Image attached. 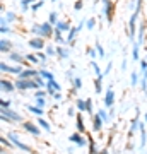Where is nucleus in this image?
<instances>
[{
	"label": "nucleus",
	"mask_w": 147,
	"mask_h": 154,
	"mask_svg": "<svg viewBox=\"0 0 147 154\" xmlns=\"http://www.w3.org/2000/svg\"><path fill=\"white\" fill-rule=\"evenodd\" d=\"M33 33L38 34V38H44V36H51L53 28L51 22H43V24H34L33 26Z\"/></svg>",
	"instance_id": "nucleus-1"
},
{
	"label": "nucleus",
	"mask_w": 147,
	"mask_h": 154,
	"mask_svg": "<svg viewBox=\"0 0 147 154\" xmlns=\"http://www.w3.org/2000/svg\"><path fill=\"white\" fill-rule=\"evenodd\" d=\"M16 88L19 89V91H26V89L39 88V86L34 82V81H29V79H19V81L16 82Z\"/></svg>",
	"instance_id": "nucleus-2"
},
{
	"label": "nucleus",
	"mask_w": 147,
	"mask_h": 154,
	"mask_svg": "<svg viewBox=\"0 0 147 154\" xmlns=\"http://www.w3.org/2000/svg\"><path fill=\"white\" fill-rule=\"evenodd\" d=\"M0 69H2L4 72H12V74H21V72H22L21 67H11V65H7L5 62H2V63H0Z\"/></svg>",
	"instance_id": "nucleus-3"
},
{
	"label": "nucleus",
	"mask_w": 147,
	"mask_h": 154,
	"mask_svg": "<svg viewBox=\"0 0 147 154\" xmlns=\"http://www.w3.org/2000/svg\"><path fill=\"white\" fill-rule=\"evenodd\" d=\"M9 139H11V140H12L14 144H16V146H17L19 149H22V151H26V152H31V149L27 147V146H24V144H22L21 140H19V139L16 137V134H11V135H9Z\"/></svg>",
	"instance_id": "nucleus-4"
},
{
	"label": "nucleus",
	"mask_w": 147,
	"mask_h": 154,
	"mask_svg": "<svg viewBox=\"0 0 147 154\" xmlns=\"http://www.w3.org/2000/svg\"><path fill=\"white\" fill-rule=\"evenodd\" d=\"M39 72H36L34 69H29V70H22L19 74V79H31V77H38Z\"/></svg>",
	"instance_id": "nucleus-5"
},
{
	"label": "nucleus",
	"mask_w": 147,
	"mask_h": 154,
	"mask_svg": "<svg viewBox=\"0 0 147 154\" xmlns=\"http://www.w3.org/2000/svg\"><path fill=\"white\" fill-rule=\"evenodd\" d=\"M29 45H31V48H34V50H43L44 48L43 38H33L31 41H29Z\"/></svg>",
	"instance_id": "nucleus-6"
},
{
	"label": "nucleus",
	"mask_w": 147,
	"mask_h": 154,
	"mask_svg": "<svg viewBox=\"0 0 147 154\" xmlns=\"http://www.w3.org/2000/svg\"><path fill=\"white\" fill-rule=\"evenodd\" d=\"M113 99H115V93L113 89H108L106 91V96H104V106H113Z\"/></svg>",
	"instance_id": "nucleus-7"
},
{
	"label": "nucleus",
	"mask_w": 147,
	"mask_h": 154,
	"mask_svg": "<svg viewBox=\"0 0 147 154\" xmlns=\"http://www.w3.org/2000/svg\"><path fill=\"white\" fill-rule=\"evenodd\" d=\"M24 128H26L27 132H31V134H34V135H39V128L36 125H34V123H31V122H26V123H24Z\"/></svg>",
	"instance_id": "nucleus-8"
},
{
	"label": "nucleus",
	"mask_w": 147,
	"mask_h": 154,
	"mask_svg": "<svg viewBox=\"0 0 147 154\" xmlns=\"http://www.w3.org/2000/svg\"><path fill=\"white\" fill-rule=\"evenodd\" d=\"M0 86H2V91H7V93H12L14 88H16L14 84L9 82V81H5V79H2V81H0Z\"/></svg>",
	"instance_id": "nucleus-9"
},
{
	"label": "nucleus",
	"mask_w": 147,
	"mask_h": 154,
	"mask_svg": "<svg viewBox=\"0 0 147 154\" xmlns=\"http://www.w3.org/2000/svg\"><path fill=\"white\" fill-rule=\"evenodd\" d=\"M0 51H2V53H7V51H11V41H7L5 38L0 39Z\"/></svg>",
	"instance_id": "nucleus-10"
},
{
	"label": "nucleus",
	"mask_w": 147,
	"mask_h": 154,
	"mask_svg": "<svg viewBox=\"0 0 147 154\" xmlns=\"http://www.w3.org/2000/svg\"><path fill=\"white\" fill-rule=\"evenodd\" d=\"M103 2H104V7H106V9H104V12H106L108 19L111 21V14H113V4H111L109 0H103Z\"/></svg>",
	"instance_id": "nucleus-11"
},
{
	"label": "nucleus",
	"mask_w": 147,
	"mask_h": 154,
	"mask_svg": "<svg viewBox=\"0 0 147 154\" xmlns=\"http://www.w3.org/2000/svg\"><path fill=\"white\" fill-rule=\"evenodd\" d=\"M137 12H133V16H132V19H130V38H133L135 36V19H137Z\"/></svg>",
	"instance_id": "nucleus-12"
},
{
	"label": "nucleus",
	"mask_w": 147,
	"mask_h": 154,
	"mask_svg": "<svg viewBox=\"0 0 147 154\" xmlns=\"http://www.w3.org/2000/svg\"><path fill=\"white\" fill-rule=\"evenodd\" d=\"M70 140H72V142H77L79 146H84V144H86V140H84V139H82L79 134H74V135H70Z\"/></svg>",
	"instance_id": "nucleus-13"
},
{
	"label": "nucleus",
	"mask_w": 147,
	"mask_h": 154,
	"mask_svg": "<svg viewBox=\"0 0 147 154\" xmlns=\"http://www.w3.org/2000/svg\"><path fill=\"white\" fill-rule=\"evenodd\" d=\"M57 29L58 31H70V24H67V22H63V21H60L58 24H57Z\"/></svg>",
	"instance_id": "nucleus-14"
},
{
	"label": "nucleus",
	"mask_w": 147,
	"mask_h": 154,
	"mask_svg": "<svg viewBox=\"0 0 147 154\" xmlns=\"http://www.w3.org/2000/svg\"><path fill=\"white\" fill-rule=\"evenodd\" d=\"M39 75H43L46 81H55L53 74H51V72H48V70H41V72H39Z\"/></svg>",
	"instance_id": "nucleus-15"
},
{
	"label": "nucleus",
	"mask_w": 147,
	"mask_h": 154,
	"mask_svg": "<svg viewBox=\"0 0 147 154\" xmlns=\"http://www.w3.org/2000/svg\"><path fill=\"white\" fill-rule=\"evenodd\" d=\"M38 123H39L41 127H43L46 132H50V128H51V127H50V123H48L46 120H44V118H38Z\"/></svg>",
	"instance_id": "nucleus-16"
},
{
	"label": "nucleus",
	"mask_w": 147,
	"mask_h": 154,
	"mask_svg": "<svg viewBox=\"0 0 147 154\" xmlns=\"http://www.w3.org/2000/svg\"><path fill=\"white\" fill-rule=\"evenodd\" d=\"M27 110L29 111H33V113H36V115H41V113H43V110H41V108H39V106H27Z\"/></svg>",
	"instance_id": "nucleus-17"
},
{
	"label": "nucleus",
	"mask_w": 147,
	"mask_h": 154,
	"mask_svg": "<svg viewBox=\"0 0 147 154\" xmlns=\"http://www.w3.org/2000/svg\"><path fill=\"white\" fill-rule=\"evenodd\" d=\"M101 79H103V75L96 77V93H103V91H101Z\"/></svg>",
	"instance_id": "nucleus-18"
},
{
	"label": "nucleus",
	"mask_w": 147,
	"mask_h": 154,
	"mask_svg": "<svg viewBox=\"0 0 147 154\" xmlns=\"http://www.w3.org/2000/svg\"><path fill=\"white\" fill-rule=\"evenodd\" d=\"M101 118H99V115L98 116H94V130H99V128H101Z\"/></svg>",
	"instance_id": "nucleus-19"
},
{
	"label": "nucleus",
	"mask_w": 147,
	"mask_h": 154,
	"mask_svg": "<svg viewBox=\"0 0 147 154\" xmlns=\"http://www.w3.org/2000/svg\"><path fill=\"white\" fill-rule=\"evenodd\" d=\"M57 53H58L62 58H67V57H69V51H67L65 48H57Z\"/></svg>",
	"instance_id": "nucleus-20"
},
{
	"label": "nucleus",
	"mask_w": 147,
	"mask_h": 154,
	"mask_svg": "<svg viewBox=\"0 0 147 154\" xmlns=\"http://www.w3.org/2000/svg\"><path fill=\"white\" fill-rule=\"evenodd\" d=\"M77 31H79V28H72L70 29V34H69V41H74V38H75V34H77Z\"/></svg>",
	"instance_id": "nucleus-21"
},
{
	"label": "nucleus",
	"mask_w": 147,
	"mask_h": 154,
	"mask_svg": "<svg viewBox=\"0 0 147 154\" xmlns=\"http://www.w3.org/2000/svg\"><path fill=\"white\" fill-rule=\"evenodd\" d=\"M11 60H14V62H19L21 63V60H22V55H19V53H11Z\"/></svg>",
	"instance_id": "nucleus-22"
},
{
	"label": "nucleus",
	"mask_w": 147,
	"mask_h": 154,
	"mask_svg": "<svg viewBox=\"0 0 147 154\" xmlns=\"http://www.w3.org/2000/svg\"><path fill=\"white\" fill-rule=\"evenodd\" d=\"M77 108H79V110H86V101L77 99Z\"/></svg>",
	"instance_id": "nucleus-23"
},
{
	"label": "nucleus",
	"mask_w": 147,
	"mask_h": 154,
	"mask_svg": "<svg viewBox=\"0 0 147 154\" xmlns=\"http://www.w3.org/2000/svg\"><path fill=\"white\" fill-rule=\"evenodd\" d=\"M140 130H142V147H145V128H144V125H140Z\"/></svg>",
	"instance_id": "nucleus-24"
},
{
	"label": "nucleus",
	"mask_w": 147,
	"mask_h": 154,
	"mask_svg": "<svg viewBox=\"0 0 147 154\" xmlns=\"http://www.w3.org/2000/svg\"><path fill=\"white\" fill-rule=\"evenodd\" d=\"M132 53H133V60H139V45L133 46V51Z\"/></svg>",
	"instance_id": "nucleus-25"
},
{
	"label": "nucleus",
	"mask_w": 147,
	"mask_h": 154,
	"mask_svg": "<svg viewBox=\"0 0 147 154\" xmlns=\"http://www.w3.org/2000/svg\"><path fill=\"white\" fill-rule=\"evenodd\" d=\"M38 58H39V57L33 55V53H29V55H27V60H29V62H34V63H38Z\"/></svg>",
	"instance_id": "nucleus-26"
},
{
	"label": "nucleus",
	"mask_w": 147,
	"mask_h": 154,
	"mask_svg": "<svg viewBox=\"0 0 147 154\" xmlns=\"http://www.w3.org/2000/svg\"><path fill=\"white\" fill-rule=\"evenodd\" d=\"M77 127H79V132H84V125H82V118L77 116Z\"/></svg>",
	"instance_id": "nucleus-27"
},
{
	"label": "nucleus",
	"mask_w": 147,
	"mask_h": 154,
	"mask_svg": "<svg viewBox=\"0 0 147 154\" xmlns=\"http://www.w3.org/2000/svg\"><path fill=\"white\" fill-rule=\"evenodd\" d=\"M98 115H99V118H101V120H108V115H106V111H104V110H99V113H98Z\"/></svg>",
	"instance_id": "nucleus-28"
},
{
	"label": "nucleus",
	"mask_w": 147,
	"mask_h": 154,
	"mask_svg": "<svg viewBox=\"0 0 147 154\" xmlns=\"http://www.w3.org/2000/svg\"><path fill=\"white\" fill-rule=\"evenodd\" d=\"M86 110L89 111V113L93 111V101H91V99H87V101H86Z\"/></svg>",
	"instance_id": "nucleus-29"
},
{
	"label": "nucleus",
	"mask_w": 147,
	"mask_h": 154,
	"mask_svg": "<svg viewBox=\"0 0 147 154\" xmlns=\"http://www.w3.org/2000/svg\"><path fill=\"white\" fill-rule=\"evenodd\" d=\"M33 0H22V11H27V5L31 4Z\"/></svg>",
	"instance_id": "nucleus-30"
},
{
	"label": "nucleus",
	"mask_w": 147,
	"mask_h": 154,
	"mask_svg": "<svg viewBox=\"0 0 147 154\" xmlns=\"http://www.w3.org/2000/svg\"><path fill=\"white\" fill-rule=\"evenodd\" d=\"M93 69L96 70V74H98V75H103V74H101V70H99V65L96 63V62H93Z\"/></svg>",
	"instance_id": "nucleus-31"
},
{
	"label": "nucleus",
	"mask_w": 147,
	"mask_h": 154,
	"mask_svg": "<svg viewBox=\"0 0 147 154\" xmlns=\"http://www.w3.org/2000/svg\"><path fill=\"white\" fill-rule=\"evenodd\" d=\"M96 50H98V53H99L101 57H104V50L101 48V45H99V43H96Z\"/></svg>",
	"instance_id": "nucleus-32"
},
{
	"label": "nucleus",
	"mask_w": 147,
	"mask_h": 154,
	"mask_svg": "<svg viewBox=\"0 0 147 154\" xmlns=\"http://www.w3.org/2000/svg\"><path fill=\"white\" fill-rule=\"evenodd\" d=\"M50 22H51V24L57 22V12H51V14H50Z\"/></svg>",
	"instance_id": "nucleus-33"
},
{
	"label": "nucleus",
	"mask_w": 147,
	"mask_h": 154,
	"mask_svg": "<svg viewBox=\"0 0 147 154\" xmlns=\"http://www.w3.org/2000/svg\"><path fill=\"white\" fill-rule=\"evenodd\" d=\"M16 19V14L14 12H7V21H14Z\"/></svg>",
	"instance_id": "nucleus-34"
},
{
	"label": "nucleus",
	"mask_w": 147,
	"mask_h": 154,
	"mask_svg": "<svg viewBox=\"0 0 147 154\" xmlns=\"http://www.w3.org/2000/svg\"><path fill=\"white\" fill-rule=\"evenodd\" d=\"M9 106H11V101H5V99H4V101H2V110H7Z\"/></svg>",
	"instance_id": "nucleus-35"
},
{
	"label": "nucleus",
	"mask_w": 147,
	"mask_h": 154,
	"mask_svg": "<svg viewBox=\"0 0 147 154\" xmlns=\"http://www.w3.org/2000/svg\"><path fill=\"white\" fill-rule=\"evenodd\" d=\"M36 105H38L39 108H43V106H44V101H43V98H38V99H36Z\"/></svg>",
	"instance_id": "nucleus-36"
},
{
	"label": "nucleus",
	"mask_w": 147,
	"mask_h": 154,
	"mask_svg": "<svg viewBox=\"0 0 147 154\" xmlns=\"http://www.w3.org/2000/svg\"><path fill=\"white\" fill-rule=\"evenodd\" d=\"M82 9V0H77L75 2V11H81Z\"/></svg>",
	"instance_id": "nucleus-37"
},
{
	"label": "nucleus",
	"mask_w": 147,
	"mask_h": 154,
	"mask_svg": "<svg viewBox=\"0 0 147 154\" xmlns=\"http://www.w3.org/2000/svg\"><path fill=\"white\" fill-rule=\"evenodd\" d=\"M140 69H142V72L147 70V62H145V60H142V62H140Z\"/></svg>",
	"instance_id": "nucleus-38"
},
{
	"label": "nucleus",
	"mask_w": 147,
	"mask_h": 154,
	"mask_svg": "<svg viewBox=\"0 0 147 154\" xmlns=\"http://www.w3.org/2000/svg\"><path fill=\"white\" fill-rule=\"evenodd\" d=\"M94 22H96L94 19H89V22H87V28H89V29H93V28H94Z\"/></svg>",
	"instance_id": "nucleus-39"
},
{
	"label": "nucleus",
	"mask_w": 147,
	"mask_h": 154,
	"mask_svg": "<svg viewBox=\"0 0 147 154\" xmlns=\"http://www.w3.org/2000/svg\"><path fill=\"white\" fill-rule=\"evenodd\" d=\"M43 5V2H38V4H33V11H38L39 7Z\"/></svg>",
	"instance_id": "nucleus-40"
},
{
	"label": "nucleus",
	"mask_w": 147,
	"mask_h": 154,
	"mask_svg": "<svg viewBox=\"0 0 147 154\" xmlns=\"http://www.w3.org/2000/svg\"><path fill=\"white\" fill-rule=\"evenodd\" d=\"M137 77H139V75H137L135 72H133V74H132V84H133V86L137 84Z\"/></svg>",
	"instance_id": "nucleus-41"
},
{
	"label": "nucleus",
	"mask_w": 147,
	"mask_h": 154,
	"mask_svg": "<svg viewBox=\"0 0 147 154\" xmlns=\"http://www.w3.org/2000/svg\"><path fill=\"white\" fill-rule=\"evenodd\" d=\"M46 53H48V55L51 57V55H55V50L51 48V46H48V48H46Z\"/></svg>",
	"instance_id": "nucleus-42"
},
{
	"label": "nucleus",
	"mask_w": 147,
	"mask_h": 154,
	"mask_svg": "<svg viewBox=\"0 0 147 154\" xmlns=\"http://www.w3.org/2000/svg\"><path fill=\"white\" fill-rule=\"evenodd\" d=\"M34 96H36V98H43V96H44V91H38Z\"/></svg>",
	"instance_id": "nucleus-43"
},
{
	"label": "nucleus",
	"mask_w": 147,
	"mask_h": 154,
	"mask_svg": "<svg viewBox=\"0 0 147 154\" xmlns=\"http://www.w3.org/2000/svg\"><path fill=\"white\" fill-rule=\"evenodd\" d=\"M34 79H36V84H38L39 88H41V86H43V81H41V79H39V77H34Z\"/></svg>",
	"instance_id": "nucleus-44"
},
{
	"label": "nucleus",
	"mask_w": 147,
	"mask_h": 154,
	"mask_svg": "<svg viewBox=\"0 0 147 154\" xmlns=\"http://www.w3.org/2000/svg\"><path fill=\"white\" fill-rule=\"evenodd\" d=\"M81 86H82V82H81V79H75V88L79 89V88H81Z\"/></svg>",
	"instance_id": "nucleus-45"
},
{
	"label": "nucleus",
	"mask_w": 147,
	"mask_h": 154,
	"mask_svg": "<svg viewBox=\"0 0 147 154\" xmlns=\"http://www.w3.org/2000/svg\"><path fill=\"white\" fill-rule=\"evenodd\" d=\"M9 31H11V29H9V28H5V26H2V34H5V33H9Z\"/></svg>",
	"instance_id": "nucleus-46"
},
{
	"label": "nucleus",
	"mask_w": 147,
	"mask_h": 154,
	"mask_svg": "<svg viewBox=\"0 0 147 154\" xmlns=\"http://www.w3.org/2000/svg\"><path fill=\"white\" fill-rule=\"evenodd\" d=\"M53 98H55V99H60V98H62V94H60V93H55V94H53Z\"/></svg>",
	"instance_id": "nucleus-47"
},
{
	"label": "nucleus",
	"mask_w": 147,
	"mask_h": 154,
	"mask_svg": "<svg viewBox=\"0 0 147 154\" xmlns=\"http://www.w3.org/2000/svg\"><path fill=\"white\" fill-rule=\"evenodd\" d=\"M99 154H106V151H103V152H99Z\"/></svg>",
	"instance_id": "nucleus-48"
}]
</instances>
